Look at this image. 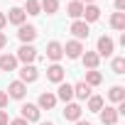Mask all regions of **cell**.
Instances as JSON below:
<instances>
[{
	"instance_id": "cell-20",
	"label": "cell",
	"mask_w": 125,
	"mask_h": 125,
	"mask_svg": "<svg viewBox=\"0 0 125 125\" xmlns=\"http://www.w3.org/2000/svg\"><path fill=\"white\" fill-rule=\"evenodd\" d=\"M103 81V76H101V71H96V69H91V71H86V81L83 83H88V86H98Z\"/></svg>"
},
{
	"instance_id": "cell-28",
	"label": "cell",
	"mask_w": 125,
	"mask_h": 125,
	"mask_svg": "<svg viewBox=\"0 0 125 125\" xmlns=\"http://www.w3.org/2000/svg\"><path fill=\"white\" fill-rule=\"evenodd\" d=\"M8 101H10V96H8L5 91H0V110H3V108L8 105Z\"/></svg>"
},
{
	"instance_id": "cell-19",
	"label": "cell",
	"mask_w": 125,
	"mask_h": 125,
	"mask_svg": "<svg viewBox=\"0 0 125 125\" xmlns=\"http://www.w3.org/2000/svg\"><path fill=\"white\" fill-rule=\"evenodd\" d=\"M66 15H69V17H74V20H79V17L83 15V3H79V0H74V3L69 5V10H66Z\"/></svg>"
},
{
	"instance_id": "cell-1",
	"label": "cell",
	"mask_w": 125,
	"mask_h": 125,
	"mask_svg": "<svg viewBox=\"0 0 125 125\" xmlns=\"http://www.w3.org/2000/svg\"><path fill=\"white\" fill-rule=\"evenodd\" d=\"M15 59H20V61H25V64H32V61L37 59V49H34L32 44H22Z\"/></svg>"
},
{
	"instance_id": "cell-33",
	"label": "cell",
	"mask_w": 125,
	"mask_h": 125,
	"mask_svg": "<svg viewBox=\"0 0 125 125\" xmlns=\"http://www.w3.org/2000/svg\"><path fill=\"white\" fill-rule=\"evenodd\" d=\"M5 44H8V37H5V34H3V32H0V49H3V47H5Z\"/></svg>"
},
{
	"instance_id": "cell-22",
	"label": "cell",
	"mask_w": 125,
	"mask_h": 125,
	"mask_svg": "<svg viewBox=\"0 0 125 125\" xmlns=\"http://www.w3.org/2000/svg\"><path fill=\"white\" fill-rule=\"evenodd\" d=\"M39 8H42L47 15H54V12L59 10V0H42V3H39Z\"/></svg>"
},
{
	"instance_id": "cell-30",
	"label": "cell",
	"mask_w": 125,
	"mask_h": 125,
	"mask_svg": "<svg viewBox=\"0 0 125 125\" xmlns=\"http://www.w3.org/2000/svg\"><path fill=\"white\" fill-rule=\"evenodd\" d=\"M115 10H118V12L125 10V0H115Z\"/></svg>"
},
{
	"instance_id": "cell-36",
	"label": "cell",
	"mask_w": 125,
	"mask_h": 125,
	"mask_svg": "<svg viewBox=\"0 0 125 125\" xmlns=\"http://www.w3.org/2000/svg\"><path fill=\"white\" fill-rule=\"evenodd\" d=\"M42 125H52V123H42Z\"/></svg>"
},
{
	"instance_id": "cell-24",
	"label": "cell",
	"mask_w": 125,
	"mask_h": 125,
	"mask_svg": "<svg viewBox=\"0 0 125 125\" xmlns=\"http://www.w3.org/2000/svg\"><path fill=\"white\" fill-rule=\"evenodd\" d=\"M83 66H88V69H96L98 66V54L96 52H86L83 54Z\"/></svg>"
},
{
	"instance_id": "cell-32",
	"label": "cell",
	"mask_w": 125,
	"mask_h": 125,
	"mask_svg": "<svg viewBox=\"0 0 125 125\" xmlns=\"http://www.w3.org/2000/svg\"><path fill=\"white\" fill-rule=\"evenodd\" d=\"M5 25H8V17H5V15H3V12H0V30H3V27H5Z\"/></svg>"
},
{
	"instance_id": "cell-10",
	"label": "cell",
	"mask_w": 125,
	"mask_h": 125,
	"mask_svg": "<svg viewBox=\"0 0 125 125\" xmlns=\"http://www.w3.org/2000/svg\"><path fill=\"white\" fill-rule=\"evenodd\" d=\"M5 17H8V22H12V25H25V17H27V15H25L22 8H12Z\"/></svg>"
},
{
	"instance_id": "cell-2",
	"label": "cell",
	"mask_w": 125,
	"mask_h": 125,
	"mask_svg": "<svg viewBox=\"0 0 125 125\" xmlns=\"http://www.w3.org/2000/svg\"><path fill=\"white\" fill-rule=\"evenodd\" d=\"M81 52H83V47H81L79 39H71V42H66V47H64V54H66L69 59H79Z\"/></svg>"
},
{
	"instance_id": "cell-6",
	"label": "cell",
	"mask_w": 125,
	"mask_h": 125,
	"mask_svg": "<svg viewBox=\"0 0 125 125\" xmlns=\"http://www.w3.org/2000/svg\"><path fill=\"white\" fill-rule=\"evenodd\" d=\"M22 118H25L27 123H37V120H39V108L32 105V103H25V105H22Z\"/></svg>"
},
{
	"instance_id": "cell-7",
	"label": "cell",
	"mask_w": 125,
	"mask_h": 125,
	"mask_svg": "<svg viewBox=\"0 0 125 125\" xmlns=\"http://www.w3.org/2000/svg\"><path fill=\"white\" fill-rule=\"evenodd\" d=\"M17 37H20L25 44H30V42L37 37V30H34L32 25H20V32H17Z\"/></svg>"
},
{
	"instance_id": "cell-25",
	"label": "cell",
	"mask_w": 125,
	"mask_h": 125,
	"mask_svg": "<svg viewBox=\"0 0 125 125\" xmlns=\"http://www.w3.org/2000/svg\"><path fill=\"white\" fill-rule=\"evenodd\" d=\"M88 110L101 113V110H103V98H101V96H91V98H88Z\"/></svg>"
},
{
	"instance_id": "cell-11",
	"label": "cell",
	"mask_w": 125,
	"mask_h": 125,
	"mask_svg": "<svg viewBox=\"0 0 125 125\" xmlns=\"http://www.w3.org/2000/svg\"><path fill=\"white\" fill-rule=\"evenodd\" d=\"M71 32H74L76 39H86V37H88V25H86L83 20H76V22L71 25Z\"/></svg>"
},
{
	"instance_id": "cell-12",
	"label": "cell",
	"mask_w": 125,
	"mask_h": 125,
	"mask_svg": "<svg viewBox=\"0 0 125 125\" xmlns=\"http://www.w3.org/2000/svg\"><path fill=\"white\" fill-rule=\"evenodd\" d=\"M54 105H56V96H54V93H49V91H47V93H42V96H39V105H37V108L52 110Z\"/></svg>"
},
{
	"instance_id": "cell-21",
	"label": "cell",
	"mask_w": 125,
	"mask_h": 125,
	"mask_svg": "<svg viewBox=\"0 0 125 125\" xmlns=\"http://www.w3.org/2000/svg\"><path fill=\"white\" fill-rule=\"evenodd\" d=\"M108 98L115 101V103H123V101H125V88H123V86H113L110 93H108Z\"/></svg>"
},
{
	"instance_id": "cell-4",
	"label": "cell",
	"mask_w": 125,
	"mask_h": 125,
	"mask_svg": "<svg viewBox=\"0 0 125 125\" xmlns=\"http://www.w3.org/2000/svg\"><path fill=\"white\" fill-rule=\"evenodd\" d=\"M37 76H39V74H37V69H34L32 64H25L22 71H20V81H22V83H32V81H37Z\"/></svg>"
},
{
	"instance_id": "cell-15",
	"label": "cell",
	"mask_w": 125,
	"mask_h": 125,
	"mask_svg": "<svg viewBox=\"0 0 125 125\" xmlns=\"http://www.w3.org/2000/svg\"><path fill=\"white\" fill-rule=\"evenodd\" d=\"M56 98H61L64 103H69V101L74 98V86H69V83L61 81V83H59V96H56Z\"/></svg>"
},
{
	"instance_id": "cell-14",
	"label": "cell",
	"mask_w": 125,
	"mask_h": 125,
	"mask_svg": "<svg viewBox=\"0 0 125 125\" xmlns=\"http://www.w3.org/2000/svg\"><path fill=\"white\" fill-rule=\"evenodd\" d=\"M81 17H86V20H83L86 25H88V22H96V20L101 17V10H98L96 5H86V8H83V15H81Z\"/></svg>"
},
{
	"instance_id": "cell-34",
	"label": "cell",
	"mask_w": 125,
	"mask_h": 125,
	"mask_svg": "<svg viewBox=\"0 0 125 125\" xmlns=\"http://www.w3.org/2000/svg\"><path fill=\"white\" fill-rule=\"evenodd\" d=\"M76 125H91V123H83V120H76Z\"/></svg>"
},
{
	"instance_id": "cell-16",
	"label": "cell",
	"mask_w": 125,
	"mask_h": 125,
	"mask_svg": "<svg viewBox=\"0 0 125 125\" xmlns=\"http://www.w3.org/2000/svg\"><path fill=\"white\" fill-rule=\"evenodd\" d=\"M74 96H76V98H81V101L91 98V86H88V83H83V81H81V83H76V86H74Z\"/></svg>"
},
{
	"instance_id": "cell-27",
	"label": "cell",
	"mask_w": 125,
	"mask_h": 125,
	"mask_svg": "<svg viewBox=\"0 0 125 125\" xmlns=\"http://www.w3.org/2000/svg\"><path fill=\"white\" fill-rule=\"evenodd\" d=\"M113 71H115V74H125V59H123V56L113 59Z\"/></svg>"
},
{
	"instance_id": "cell-31",
	"label": "cell",
	"mask_w": 125,
	"mask_h": 125,
	"mask_svg": "<svg viewBox=\"0 0 125 125\" xmlns=\"http://www.w3.org/2000/svg\"><path fill=\"white\" fill-rule=\"evenodd\" d=\"M10 125H27L25 118H17V120H10Z\"/></svg>"
},
{
	"instance_id": "cell-26",
	"label": "cell",
	"mask_w": 125,
	"mask_h": 125,
	"mask_svg": "<svg viewBox=\"0 0 125 125\" xmlns=\"http://www.w3.org/2000/svg\"><path fill=\"white\" fill-rule=\"evenodd\" d=\"M39 3L37 0H27V5H25V15H39Z\"/></svg>"
},
{
	"instance_id": "cell-29",
	"label": "cell",
	"mask_w": 125,
	"mask_h": 125,
	"mask_svg": "<svg viewBox=\"0 0 125 125\" xmlns=\"http://www.w3.org/2000/svg\"><path fill=\"white\" fill-rule=\"evenodd\" d=\"M0 125H10V118H8L5 110H0Z\"/></svg>"
},
{
	"instance_id": "cell-5",
	"label": "cell",
	"mask_w": 125,
	"mask_h": 125,
	"mask_svg": "<svg viewBox=\"0 0 125 125\" xmlns=\"http://www.w3.org/2000/svg\"><path fill=\"white\" fill-rule=\"evenodd\" d=\"M25 93H27V86H25L22 81H12V83L8 86V96H10V98H25Z\"/></svg>"
},
{
	"instance_id": "cell-9",
	"label": "cell",
	"mask_w": 125,
	"mask_h": 125,
	"mask_svg": "<svg viewBox=\"0 0 125 125\" xmlns=\"http://www.w3.org/2000/svg\"><path fill=\"white\" fill-rule=\"evenodd\" d=\"M47 56L54 59V61H59L61 56H64V47H61L59 42H49V44H47Z\"/></svg>"
},
{
	"instance_id": "cell-3",
	"label": "cell",
	"mask_w": 125,
	"mask_h": 125,
	"mask_svg": "<svg viewBox=\"0 0 125 125\" xmlns=\"http://www.w3.org/2000/svg\"><path fill=\"white\" fill-rule=\"evenodd\" d=\"M113 47H115L113 39L103 34V37L98 39V56H110V54H113Z\"/></svg>"
},
{
	"instance_id": "cell-8",
	"label": "cell",
	"mask_w": 125,
	"mask_h": 125,
	"mask_svg": "<svg viewBox=\"0 0 125 125\" xmlns=\"http://www.w3.org/2000/svg\"><path fill=\"white\" fill-rule=\"evenodd\" d=\"M47 79L54 81V83H61V81H64V69H61L59 64H52V66L47 69Z\"/></svg>"
},
{
	"instance_id": "cell-17",
	"label": "cell",
	"mask_w": 125,
	"mask_h": 125,
	"mask_svg": "<svg viewBox=\"0 0 125 125\" xmlns=\"http://www.w3.org/2000/svg\"><path fill=\"white\" fill-rule=\"evenodd\" d=\"M64 118H66V120H79V118H81V105H79V103H69L66 110H64Z\"/></svg>"
},
{
	"instance_id": "cell-18",
	"label": "cell",
	"mask_w": 125,
	"mask_h": 125,
	"mask_svg": "<svg viewBox=\"0 0 125 125\" xmlns=\"http://www.w3.org/2000/svg\"><path fill=\"white\" fill-rule=\"evenodd\" d=\"M101 120H103V125H115V120H118V110H115V108H105V110H101Z\"/></svg>"
},
{
	"instance_id": "cell-35",
	"label": "cell",
	"mask_w": 125,
	"mask_h": 125,
	"mask_svg": "<svg viewBox=\"0 0 125 125\" xmlns=\"http://www.w3.org/2000/svg\"><path fill=\"white\" fill-rule=\"evenodd\" d=\"M79 3H88V5H91V3H93V0H79Z\"/></svg>"
},
{
	"instance_id": "cell-23",
	"label": "cell",
	"mask_w": 125,
	"mask_h": 125,
	"mask_svg": "<svg viewBox=\"0 0 125 125\" xmlns=\"http://www.w3.org/2000/svg\"><path fill=\"white\" fill-rule=\"evenodd\" d=\"M110 25H113V30H125V12H113Z\"/></svg>"
},
{
	"instance_id": "cell-13",
	"label": "cell",
	"mask_w": 125,
	"mask_h": 125,
	"mask_svg": "<svg viewBox=\"0 0 125 125\" xmlns=\"http://www.w3.org/2000/svg\"><path fill=\"white\" fill-rule=\"evenodd\" d=\"M15 66H17V59L12 54H3L0 56V69L3 71H15Z\"/></svg>"
}]
</instances>
